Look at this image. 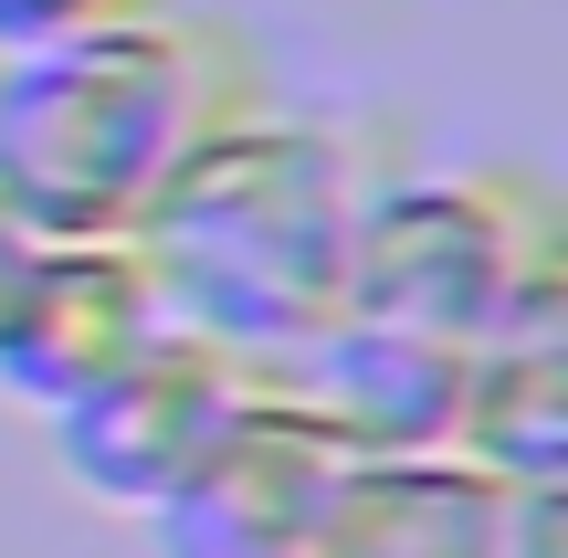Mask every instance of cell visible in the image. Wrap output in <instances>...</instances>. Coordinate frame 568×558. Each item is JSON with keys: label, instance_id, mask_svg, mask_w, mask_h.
Segmentation results:
<instances>
[{"label": "cell", "instance_id": "9", "mask_svg": "<svg viewBox=\"0 0 568 558\" xmlns=\"http://www.w3.org/2000/svg\"><path fill=\"white\" fill-rule=\"evenodd\" d=\"M284 390H305L358 454H453V412H464V348L389 327H326L316 348L284 358Z\"/></svg>", "mask_w": 568, "mask_h": 558}, {"label": "cell", "instance_id": "8", "mask_svg": "<svg viewBox=\"0 0 568 558\" xmlns=\"http://www.w3.org/2000/svg\"><path fill=\"white\" fill-rule=\"evenodd\" d=\"M516 485L464 454H358L316 558H506Z\"/></svg>", "mask_w": 568, "mask_h": 558}, {"label": "cell", "instance_id": "7", "mask_svg": "<svg viewBox=\"0 0 568 558\" xmlns=\"http://www.w3.org/2000/svg\"><path fill=\"white\" fill-rule=\"evenodd\" d=\"M453 454L506 475V485L568 475V253L548 274H527V285L506 295V316L464 348Z\"/></svg>", "mask_w": 568, "mask_h": 558}, {"label": "cell", "instance_id": "10", "mask_svg": "<svg viewBox=\"0 0 568 558\" xmlns=\"http://www.w3.org/2000/svg\"><path fill=\"white\" fill-rule=\"evenodd\" d=\"M138 11H169V0H0V63L42 53V42H74V32H105V21H138Z\"/></svg>", "mask_w": 568, "mask_h": 558}, {"label": "cell", "instance_id": "2", "mask_svg": "<svg viewBox=\"0 0 568 558\" xmlns=\"http://www.w3.org/2000/svg\"><path fill=\"white\" fill-rule=\"evenodd\" d=\"M253 42L190 11H138L105 32L0 63V201L42 232H138L211 126L253 116Z\"/></svg>", "mask_w": 568, "mask_h": 558}, {"label": "cell", "instance_id": "11", "mask_svg": "<svg viewBox=\"0 0 568 558\" xmlns=\"http://www.w3.org/2000/svg\"><path fill=\"white\" fill-rule=\"evenodd\" d=\"M506 558H568V475L516 485V506H506Z\"/></svg>", "mask_w": 568, "mask_h": 558}, {"label": "cell", "instance_id": "4", "mask_svg": "<svg viewBox=\"0 0 568 558\" xmlns=\"http://www.w3.org/2000/svg\"><path fill=\"white\" fill-rule=\"evenodd\" d=\"M253 379L264 369H253L243 348H222V337H201V327H169V337H148L116 379H95L84 400H63L53 412V454H63V475H74L95 506L159 517V506L201 475V454L232 433V412L253 400Z\"/></svg>", "mask_w": 568, "mask_h": 558}, {"label": "cell", "instance_id": "12", "mask_svg": "<svg viewBox=\"0 0 568 558\" xmlns=\"http://www.w3.org/2000/svg\"><path fill=\"white\" fill-rule=\"evenodd\" d=\"M32 243H42V232L21 222L11 201H0V316H11V295H21V274H32Z\"/></svg>", "mask_w": 568, "mask_h": 558}, {"label": "cell", "instance_id": "3", "mask_svg": "<svg viewBox=\"0 0 568 558\" xmlns=\"http://www.w3.org/2000/svg\"><path fill=\"white\" fill-rule=\"evenodd\" d=\"M558 201L548 180L506 159H464V169H422L400 159L379 180L358 222V264H347V327H389V337H432V348H474L506 316V295L527 274L558 264Z\"/></svg>", "mask_w": 568, "mask_h": 558}, {"label": "cell", "instance_id": "1", "mask_svg": "<svg viewBox=\"0 0 568 558\" xmlns=\"http://www.w3.org/2000/svg\"><path fill=\"white\" fill-rule=\"evenodd\" d=\"M400 159H410L400 126L379 116L253 105V116L211 126L138 222V253L159 274L169 316L243 348L253 369H284L295 348H316L347 306L358 222Z\"/></svg>", "mask_w": 568, "mask_h": 558}, {"label": "cell", "instance_id": "6", "mask_svg": "<svg viewBox=\"0 0 568 558\" xmlns=\"http://www.w3.org/2000/svg\"><path fill=\"white\" fill-rule=\"evenodd\" d=\"M159 274H148L138 232H74V243H32L11 316H0V390L32 400L42 422L63 400H84L95 379H116L148 337H169Z\"/></svg>", "mask_w": 568, "mask_h": 558}, {"label": "cell", "instance_id": "5", "mask_svg": "<svg viewBox=\"0 0 568 558\" xmlns=\"http://www.w3.org/2000/svg\"><path fill=\"white\" fill-rule=\"evenodd\" d=\"M347 464H358V443L264 369L253 400L232 412V433L201 454V475L148 517L159 558H316Z\"/></svg>", "mask_w": 568, "mask_h": 558}]
</instances>
